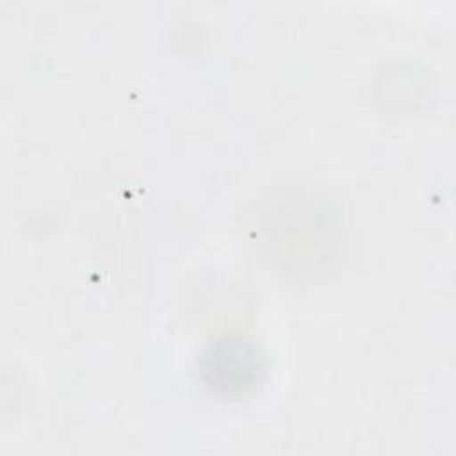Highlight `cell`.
Wrapping results in <instances>:
<instances>
[{"instance_id": "obj_1", "label": "cell", "mask_w": 456, "mask_h": 456, "mask_svg": "<svg viewBox=\"0 0 456 456\" xmlns=\"http://www.w3.org/2000/svg\"><path fill=\"white\" fill-rule=\"evenodd\" d=\"M264 372L256 347L244 338H223L203 356V376L210 388L240 394L253 388Z\"/></svg>"}]
</instances>
